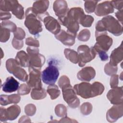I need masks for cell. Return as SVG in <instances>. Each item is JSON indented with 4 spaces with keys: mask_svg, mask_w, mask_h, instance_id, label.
I'll use <instances>...</instances> for the list:
<instances>
[{
    "mask_svg": "<svg viewBox=\"0 0 123 123\" xmlns=\"http://www.w3.org/2000/svg\"><path fill=\"white\" fill-rule=\"evenodd\" d=\"M74 89L77 95L84 98H89L101 95L104 90V86L98 82L92 84L82 82L74 85Z\"/></svg>",
    "mask_w": 123,
    "mask_h": 123,
    "instance_id": "obj_1",
    "label": "cell"
},
{
    "mask_svg": "<svg viewBox=\"0 0 123 123\" xmlns=\"http://www.w3.org/2000/svg\"><path fill=\"white\" fill-rule=\"evenodd\" d=\"M37 16L33 13L32 7H29L25 11V25L28 28L30 34L37 36L42 31L41 22Z\"/></svg>",
    "mask_w": 123,
    "mask_h": 123,
    "instance_id": "obj_2",
    "label": "cell"
},
{
    "mask_svg": "<svg viewBox=\"0 0 123 123\" xmlns=\"http://www.w3.org/2000/svg\"><path fill=\"white\" fill-rule=\"evenodd\" d=\"M0 11H11L16 17L20 20L24 18V7L19 3L17 0H3L0 1Z\"/></svg>",
    "mask_w": 123,
    "mask_h": 123,
    "instance_id": "obj_3",
    "label": "cell"
},
{
    "mask_svg": "<svg viewBox=\"0 0 123 123\" xmlns=\"http://www.w3.org/2000/svg\"><path fill=\"white\" fill-rule=\"evenodd\" d=\"M6 67L10 74H13L21 81L25 82L28 80V76L26 72L21 67L15 59L7 60L6 62Z\"/></svg>",
    "mask_w": 123,
    "mask_h": 123,
    "instance_id": "obj_4",
    "label": "cell"
},
{
    "mask_svg": "<svg viewBox=\"0 0 123 123\" xmlns=\"http://www.w3.org/2000/svg\"><path fill=\"white\" fill-rule=\"evenodd\" d=\"M78 65L80 67L84 66L87 62L93 60L97 53L93 47L89 48L87 45H80L78 47Z\"/></svg>",
    "mask_w": 123,
    "mask_h": 123,
    "instance_id": "obj_5",
    "label": "cell"
},
{
    "mask_svg": "<svg viewBox=\"0 0 123 123\" xmlns=\"http://www.w3.org/2000/svg\"><path fill=\"white\" fill-rule=\"evenodd\" d=\"M103 25L107 31L116 36H119L123 33V27L119 22L111 15L106 16L101 19Z\"/></svg>",
    "mask_w": 123,
    "mask_h": 123,
    "instance_id": "obj_6",
    "label": "cell"
},
{
    "mask_svg": "<svg viewBox=\"0 0 123 123\" xmlns=\"http://www.w3.org/2000/svg\"><path fill=\"white\" fill-rule=\"evenodd\" d=\"M26 50L29 57V66L40 69L45 63V57L39 54L37 47L28 46Z\"/></svg>",
    "mask_w": 123,
    "mask_h": 123,
    "instance_id": "obj_7",
    "label": "cell"
},
{
    "mask_svg": "<svg viewBox=\"0 0 123 123\" xmlns=\"http://www.w3.org/2000/svg\"><path fill=\"white\" fill-rule=\"evenodd\" d=\"M64 101L71 108H76L79 105L80 101L74 89L70 84L62 88Z\"/></svg>",
    "mask_w": 123,
    "mask_h": 123,
    "instance_id": "obj_8",
    "label": "cell"
},
{
    "mask_svg": "<svg viewBox=\"0 0 123 123\" xmlns=\"http://www.w3.org/2000/svg\"><path fill=\"white\" fill-rule=\"evenodd\" d=\"M59 75L58 68L53 65L49 64L41 73L42 81L47 85H53L55 83Z\"/></svg>",
    "mask_w": 123,
    "mask_h": 123,
    "instance_id": "obj_9",
    "label": "cell"
},
{
    "mask_svg": "<svg viewBox=\"0 0 123 123\" xmlns=\"http://www.w3.org/2000/svg\"><path fill=\"white\" fill-rule=\"evenodd\" d=\"M97 42L93 47L97 54L100 51H107L112 44V39L108 36L107 33L95 36Z\"/></svg>",
    "mask_w": 123,
    "mask_h": 123,
    "instance_id": "obj_10",
    "label": "cell"
},
{
    "mask_svg": "<svg viewBox=\"0 0 123 123\" xmlns=\"http://www.w3.org/2000/svg\"><path fill=\"white\" fill-rule=\"evenodd\" d=\"M28 70L29 75V79L27 81V84L32 88H42V85L41 81V73L40 69L29 66Z\"/></svg>",
    "mask_w": 123,
    "mask_h": 123,
    "instance_id": "obj_11",
    "label": "cell"
},
{
    "mask_svg": "<svg viewBox=\"0 0 123 123\" xmlns=\"http://www.w3.org/2000/svg\"><path fill=\"white\" fill-rule=\"evenodd\" d=\"M21 109L17 105H13L7 109L0 107V120L1 122L15 119L20 113Z\"/></svg>",
    "mask_w": 123,
    "mask_h": 123,
    "instance_id": "obj_12",
    "label": "cell"
},
{
    "mask_svg": "<svg viewBox=\"0 0 123 123\" xmlns=\"http://www.w3.org/2000/svg\"><path fill=\"white\" fill-rule=\"evenodd\" d=\"M111 103L115 105L123 104V87L112 88L107 94Z\"/></svg>",
    "mask_w": 123,
    "mask_h": 123,
    "instance_id": "obj_13",
    "label": "cell"
},
{
    "mask_svg": "<svg viewBox=\"0 0 123 123\" xmlns=\"http://www.w3.org/2000/svg\"><path fill=\"white\" fill-rule=\"evenodd\" d=\"M53 9L58 17V20L66 16L69 11L67 2L63 0H55L53 3Z\"/></svg>",
    "mask_w": 123,
    "mask_h": 123,
    "instance_id": "obj_14",
    "label": "cell"
},
{
    "mask_svg": "<svg viewBox=\"0 0 123 123\" xmlns=\"http://www.w3.org/2000/svg\"><path fill=\"white\" fill-rule=\"evenodd\" d=\"M45 28L53 34L56 35L61 31V25L59 22L54 18L48 15L42 21Z\"/></svg>",
    "mask_w": 123,
    "mask_h": 123,
    "instance_id": "obj_15",
    "label": "cell"
},
{
    "mask_svg": "<svg viewBox=\"0 0 123 123\" xmlns=\"http://www.w3.org/2000/svg\"><path fill=\"white\" fill-rule=\"evenodd\" d=\"M59 21L61 24L67 28V32L76 36L79 28V23L76 21L66 15L64 18L59 20Z\"/></svg>",
    "mask_w": 123,
    "mask_h": 123,
    "instance_id": "obj_16",
    "label": "cell"
},
{
    "mask_svg": "<svg viewBox=\"0 0 123 123\" xmlns=\"http://www.w3.org/2000/svg\"><path fill=\"white\" fill-rule=\"evenodd\" d=\"M123 114V104L116 105L109 109L106 114V118L109 122H114Z\"/></svg>",
    "mask_w": 123,
    "mask_h": 123,
    "instance_id": "obj_17",
    "label": "cell"
},
{
    "mask_svg": "<svg viewBox=\"0 0 123 123\" xmlns=\"http://www.w3.org/2000/svg\"><path fill=\"white\" fill-rule=\"evenodd\" d=\"M55 37L62 44L69 46H72L74 44L76 37L74 35L64 30H61L57 34L55 35Z\"/></svg>",
    "mask_w": 123,
    "mask_h": 123,
    "instance_id": "obj_18",
    "label": "cell"
},
{
    "mask_svg": "<svg viewBox=\"0 0 123 123\" xmlns=\"http://www.w3.org/2000/svg\"><path fill=\"white\" fill-rule=\"evenodd\" d=\"M114 12V8L111 1H106L98 4L95 9V13L98 16L107 15Z\"/></svg>",
    "mask_w": 123,
    "mask_h": 123,
    "instance_id": "obj_19",
    "label": "cell"
},
{
    "mask_svg": "<svg viewBox=\"0 0 123 123\" xmlns=\"http://www.w3.org/2000/svg\"><path fill=\"white\" fill-rule=\"evenodd\" d=\"M49 0H37L34 2L32 10L33 13L37 17L46 13L49 7Z\"/></svg>",
    "mask_w": 123,
    "mask_h": 123,
    "instance_id": "obj_20",
    "label": "cell"
},
{
    "mask_svg": "<svg viewBox=\"0 0 123 123\" xmlns=\"http://www.w3.org/2000/svg\"><path fill=\"white\" fill-rule=\"evenodd\" d=\"M96 75L95 69L90 66L86 67L78 72L77 78L82 81L89 82L93 79Z\"/></svg>",
    "mask_w": 123,
    "mask_h": 123,
    "instance_id": "obj_21",
    "label": "cell"
},
{
    "mask_svg": "<svg viewBox=\"0 0 123 123\" xmlns=\"http://www.w3.org/2000/svg\"><path fill=\"white\" fill-rule=\"evenodd\" d=\"M123 43L120 46L114 49L111 53L109 64L112 66H117V64L123 60Z\"/></svg>",
    "mask_w": 123,
    "mask_h": 123,
    "instance_id": "obj_22",
    "label": "cell"
},
{
    "mask_svg": "<svg viewBox=\"0 0 123 123\" xmlns=\"http://www.w3.org/2000/svg\"><path fill=\"white\" fill-rule=\"evenodd\" d=\"M19 86V83L13 77H8L3 84L2 90L6 93H11L16 91Z\"/></svg>",
    "mask_w": 123,
    "mask_h": 123,
    "instance_id": "obj_23",
    "label": "cell"
},
{
    "mask_svg": "<svg viewBox=\"0 0 123 123\" xmlns=\"http://www.w3.org/2000/svg\"><path fill=\"white\" fill-rule=\"evenodd\" d=\"M67 15L80 24L86 16L83 10L80 7H74L70 9L69 10Z\"/></svg>",
    "mask_w": 123,
    "mask_h": 123,
    "instance_id": "obj_24",
    "label": "cell"
},
{
    "mask_svg": "<svg viewBox=\"0 0 123 123\" xmlns=\"http://www.w3.org/2000/svg\"><path fill=\"white\" fill-rule=\"evenodd\" d=\"M21 99V97L18 94H12L11 95H1L0 96V104L3 106H6L11 103H18Z\"/></svg>",
    "mask_w": 123,
    "mask_h": 123,
    "instance_id": "obj_25",
    "label": "cell"
},
{
    "mask_svg": "<svg viewBox=\"0 0 123 123\" xmlns=\"http://www.w3.org/2000/svg\"><path fill=\"white\" fill-rule=\"evenodd\" d=\"M15 60L21 67L29 66V57L28 54L24 51L21 50L17 52L15 57Z\"/></svg>",
    "mask_w": 123,
    "mask_h": 123,
    "instance_id": "obj_26",
    "label": "cell"
},
{
    "mask_svg": "<svg viewBox=\"0 0 123 123\" xmlns=\"http://www.w3.org/2000/svg\"><path fill=\"white\" fill-rule=\"evenodd\" d=\"M47 91L42 88L41 89L33 88L31 92V98L35 100H39L44 98L47 96Z\"/></svg>",
    "mask_w": 123,
    "mask_h": 123,
    "instance_id": "obj_27",
    "label": "cell"
},
{
    "mask_svg": "<svg viewBox=\"0 0 123 123\" xmlns=\"http://www.w3.org/2000/svg\"><path fill=\"white\" fill-rule=\"evenodd\" d=\"M65 57L70 62L74 63H77L78 62V55L76 51L74 50L65 49L64 50Z\"/></svg>",
    "mask_w": 123,
    "mask_h": 123,
    "instance_id": "obj_28",
    "label": "cell"
},
{
    "mask_svg": "<svg viewBox=\"0 0 123 123\" xmlns=\"http://www.w3.org/2000/svg\"><path fill=\"white\" fill-rule=\"evenodd\" d=\"M47 92L49 95L51 99H54L57 98L61 93L58 86L55 84L49 85L47 88Z\"/></svg>",
    "mask_w": 123,
    "mask_h": 123,
    "instance_id": "obj_29",
    "label": "cell"
},
{
    "mask_svg": "<svg viewBox=\"0 0 123 123\" xmlns=\"http://www.w3.org/2000/svg\"><path fill=\"white\" fill-rule=\"evenodd\" d=\"M98 2V1L96 0H86L84 4L86 12L88 13L95 12Z\"/></svg>",
    "mask_w": 123,
    "mask_h": 123,
    "instance_id": "obj_30",
    "label": "cell"
},
{
    "mask_svg": "<svg viewBox=\"0 0 123 123\" xmlns=\"http://www.w3.org/2000/svg\"><path fill=\"white\" fill-rule=\"evenodd\" d=\"M10 30L7 28L0 26V41L1 42H6L8 41L10 36Z\"/></svg>",
    "mask_w": 123,
    "mask_h": 123,
    "instance_id": "obj_31",
    "label": "cell"
},
{
    "mask_svg": "<svg viewBox=\"0 0 123 123\" xmlns=\"http://www.w3.org/2000/svg\"><path fill=\"white\" fill-rule=\"evenodd\" d=\"M55 112L59 117H66L67 115V108L62 104L57 105L55 109Z\"/></svg>",
    "mask_w": 123,
    "mask_h": 123,
    "instance_id": "obj_32",
    "label": "cell"
},
{
    "mask_svg": "<svg viewBox=\"0 0 123 123\" xmlns=\"http://www.w3.org/2000/svg\"><path fill=\"white\" fill-rule=\"evenodd\" d=\"M80 110L82 114L87 115L91 112L92 110V105L89 102H85L81 106Z\"/></svg>",
    "mask_w": 123,
    "mask_h": 123,
    "instance_id": "obj_33",
    "label": "cell"
},
{
    "mask_svg": "<svg viewBox=\"0 0 123 123\" xmlns=\"http://www.w3.org/2000/svg\"><path fill=\"white\" fill-rule=\"evenodd\" d=\"M90 37V32L89 30L85 29L80 32L77 36L78 40L82 41H86L89 40Z\"/></svg>",
    "mask_w": 123,
    "mask_h": 123,
    "instance_id": "obj_34",
    "label": "cell"
},
{
    "mask_svg": "<svg viewBox=\"0 0 123 123\" xmlns=\"http://www.w3.org/2000/svg\"><path fill=\"white\" fill-rule=\"evenodd\" d=\"M0 26L7 28L9 30H10L11 32H14L16 29H17V27H16V25L15 24H14L13 22L10 21H4L3 22H2L0 24Z\"/></svg>",
    "mask_w": 123,
    "mask_h": 123,
    "instance_id": "obj_35",
    "label": "cell"
},
{
    "mask_svg": "<svg viewBox=\"0 0 123 123\" xmlns=\"http://www.w3.org/2000/svg\"><path fill=\"white\" fill-rule=\"evenodd\" d=\"M104 71L107 75H112L116 73L117 71V66H112L109 63H108L105 66Z\"/></svg>",
    "mask_w": 123,
    "mask_h": 123,
    "instance_id": "obj_36",
    "label": "cell"
},
{
    "mask_svg": "<svg viewBox=\"0 0 123 123\" xmlns=\"http://www.w3.org/2000/svg\"><path fill=\"white\" fill-rule=\"evenodd\" d=\"M31 90V87L27 84H21L18 88V93L21 95H25L29 93Z\"/></svg>",
    "mask_w": 123,
    "mask_h": 123,
    "instance_id": "obj_37",
    "label": "cell"
},
{
    "mask_svg": "<svg viewBox=\"0 0 123 123\" xmlns=\"http://www.w3.org/2000/svg\"><path fill=\"white\" fill-rule=\"evenodd\" d=\"M25 114L28 116L34 115L36 111V106L33 104H29L25 106Z\"/></svg>",
    "mask_w": 123,
    "mask_h": 123,
    "instance_id": "obj_38",
    "label": "cell"
},
{
    "mask_svg": "<svg viewBox=\"0 0 123 123\" xmlns=\"http://www.w3.org/2000/svg\"><path fill=\"white\" fill-rule=\"evenodd\" d=\"M13 38L18 40H23V39L25 37V33L23 29H22L21 28L18 27L13 33Z\"/></svg>",
    "mask_w": 123,
    "mask_h": 123,
    "instance_id": "obj_39",
    "label": "cell"
},
{
    "mask_svg": "<svg viewBox=\"0 0 123 123\" xmlns=\"http://www.w3.org/2000/svg\"><path fill=\"white\" fill-rule=\"evenodd\" d=\"M94 21V18L91 15H86L85 19L82 21L81 25L84 27H89L91 26Z\"/></svg>",
    "mask_w": 123,
    "mask_h": 123,
    "instance_id": "obj_40",
    "label": "cell"
},
{
    "mask_svg": "<svg viewBox=\"0 0 123 123\" xmlns=\"http://www.w3.org/2000/svg\"><path fill=\"white\" fill-rule=\"evenodd\" d=\"M70 84V80L69 78L66 75H62L60 77V78L59 80L58 85L61 88Z\"/></svg>",
    "mask_w": 123,
    "mask_h": 123,
    "instance_id": "obj_41",
    "label": "cell"
},
{
    "mask_svg": "<svg viewBox=\"0 0 123 123\" xmlns=\"http://www.w3.org/2000/svg\"><path fill=\"white\" fill-rule=\"evenodd\" d=\"M25 43L29 46L34 47H39V43L38 40L34 39L31 37H28L25 40Z\"/></svg>",
    "mask_w": 123,
    "mask_h": 123,
    "instance_id": "obj_42",
    "label": "cell"
},
{
    "mask_svg": "<svg viewBox=\"0 0 123 123\" xmlns=\"http://www.w3.org/2000/svg\"><path fill=\"white\" fill-rule=\"evenodd\" d=\"M12 45L15 49H20L23 47L24 42L23 40H18L13 38L12 41Z\"/></svg>",
    "mask_w": 123,
    "mask_h": 123,
    "instance_id": "obj_43",
    "label": "cell"
},
{
    "mask_svg": "<svg viewBox=\"0 0 123 123\" xmlns=\"http://www.w3.org/2000/svg\"><path fill=\"white\" fill-rule=\"evenodd\" d=\"M118 85V75L117 74H113L111 78L110 86L111 88L117 87Z\"/></svg>",
    "mask_w": 123,
    "mask_h": 123,
    "instance_id": "obj_44",
    "label": "cell"
},
{
    "mask_svg": "<svg viewBox=\"0 0 123 123\" xmlns=\"http://www.w3.org/2000/svg\"><path fill=\"white\" fill-rule=\"evenodd\" d=\"M111 2L114 8H115L119 10H122L123 0H112L111 1Z\"/></svg>",
    "mask_w": 123,
    "mask_h": 123,
    "instance_id": "obj_45",
    "label": "cell"
},
{
    "mask_svg": "<svg viewBox=\"0 0 123 123\" xmlns=\"http://www.w3.org/2000/svg\"><path fill=\"white\" fill-rule=\"evenodd\" d=\"M11 17V14L8 12L0 11V20H6L9 19Z\"/></svg>",
    "mask_w": 123,
    "mask_h": 123,
    "instance_id": "obj_46",
    "label": "cell"
},
{
    "mask_svg": "<svg viewBox=\"0 0 123 123\" xmlns=\"http://www.w3.org/2000/svg\"><path fill=\"white\" fill-rule=\"evenodd\" d=\"M101 61H105L108 59V55L107 54L106 52L104 51H100L98 53Z\"/></svg>",
    "mask_w": 123,
    "mask_h": 123,
    "instance_id": "obj_47",
    "label": "cell"
},
{
    "mask_svg": "<svg viewBox=\"0 0 123 123\" xmlns=\"http://www.w3.org/2000/svg\"><path fill=\"white\" fill-rule=\"evenodd\" d=\"M115 15L118 21L123 24V10H119L115 13Z\"/></svg>",
    "mask_w": 123,
    "mask_h": 123,
    "instance_id": "obj_48",
    "label": "cell"
},
{
    "mask_svg": "<svg viewBox=\"0 0 123 123\" xmlns=\"http://www.w3.org/2000/svg\"><path fill=\"white\" fill-rule=\"evenodd\" d=\"M1 58H2V57H3V56H2L3 53H2V49H1Z\"/></svg>",
    "mask_w": 123,
    "mask_h": 123,
    "instance_id": "obj_49",
    "label": "cell"
}]
</instances>
